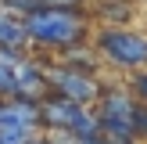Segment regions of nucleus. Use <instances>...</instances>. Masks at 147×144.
Listing matches in <instances>:
<instances>
[{
	"mask_svg": "<svg viewBox=\"0 0 147 144\" xmlns=\"http://www.w3.org/2000/svg\"><path fill=\"white\" fill-rule=\"evenodd\" d=\"M22 22H25L29 50H36V54H43V50L57 54V50L72 47V43H86L93 36L86 7H36Z\"/></svg>",
	"mask_w": 147,
	"mask_h": 144,
	"instance_id": "1",
	"label": "nucleus"
},
{
	"mask_svg": "<svg viewBox=\"0 0 147 144\" xmlns=\"http://www.w3.org/2000/svg\"><path fill=\"white\" fill-rule=\"evenodd\" d=\"M97 126L108 137V144H140L133 130V112H136V97L129 94L126 83H104L97 105Z\"/></svg>",
	"mask_w": 147,
	"mask_h": 144,
	"instance_id": "2",
	"label": "nucleus"
},
{
	"mask_svg": "<svg viewBox=\"0 0 147 144\" xmlns=\"http://www.w3.org/2000/svg\"><path fill=\"white\" fill-rule=\"evenodd\" d=\"M90 43L119 72L147 69V33H136L129 25H100V29H93Z\"/></svg>",
	"mask_w": 147,
	"mask_h": 144,
	"instance_id": "3",
	"label": "nucleus"
},
{
	"mask_svg": "<svg viewBox=\"0 0 147 144\" xmlns=\"http://www.w3.org/2000/svg\"><path fill=\"white\" fill-rule=\"evenodd\" d=\"M40 126H43V130H72L76 137L100 133L93 105H79V101L57 97V94L40 97Z\"/></svg>",
	"mask_w": 147,
	"mask_h": 144,
	"instance_id": "4",
	"label": "nucleus"
},
{
	"mask_svg": "<svg viewBox=\"0 0 147 144\" xmlns=\"http://www.w3.org/2000/svg\"><path fill=\"white\" fill-rule=\"evenodd\" d=\"M104 79H97L93 72H83L76 65H65L57 58H47V94L79 101V105H97Z\"/></svg>",
	"mask_w": 147,
	"mask_h": 144,
	"instance_id": "5",
	"label": "nucleus"
},
{
	"mask_svg": "<svg viewBox=\"0 0 147 144\" xmlns=\"http://www.w3.org/2000/svg\"><path fill=\"white\" fill-rule=\"evenodd\" d=\"M54 58L65 61V65H76V69H83V72H97V65H100V54H97V47H93L90 40L86 43H72V47L57 50Z\"/></svg>",
	"mask_w": 147,
	"mask_h": 144,
	"instance_id": "6",
	"label": "nucleus"
},
{
	"mask_svg": "<svg viewBox=\"0 0 147 144\" xmlns=\"http://www.w3.org/2000/svg\"><path fill=\"white\" fill-rule=\"evenodd\" d=\"M0 43H4V47H29L25 22H22L18 14L4 11V7H0Z\"/></svg>",
	"mask_w": 147,
	"mask_h": 144,
	"instance_id": "7",
	"label": "nucleus"
},
{
	"mask_svg": "<svg viewBox=\"0 0 147 144\" xmlns=\"http://www.w3.org/2000/svg\"><path fill=\"white\" fill-rule=\"evenodd\" d=\"M97 18H100V25H129L133 4L129 0H100L97 4Z\"/></svg>",
	"mask_w": 147,
	"mask_h": 144,
	"instance_id": "8",
	"label": "nucleus"
},
{
	"mask_svg": "<svg viewBox=\"0 0 147 144\" xmlns=\"http://www.w3.org/2000/svg\"><path fill=\"white\" fill-rule=\"evenodd\" d=\"M126 86H129V94H133L136 101H144V105H147V69L126 72Z\"/></svg>",
	"mask_w": 147,
	"mask_h": 144,
	"instance_id": "9",
	"label": "nucleus"
},
{
	"mask_svg": "<svg viewBox=\"0 0 147 144\" xmlns=\"http://www.w3.org/2000/svg\"><path fill=\"white\" fill-rule=\"evenodd\" d=\"M0 7L11 11V14H18V18H25L29 11H36V7H43V4L40 0H0Z\"/></svg>",
	"mask_w": 147,
	"mask_h": 144,
	"instance_id": "10",
	"label": "nucleus"
},
{
	"mask_svg": "<svg viewBox=\"0 0 147 144\" xmlns=\"http://www.w3.org/2000/svg\"><path fill=\"white\" fill-rule=\"evenodd\" d=\"M133 130H136V141L147 144V105L136 101V112H133Z\"/></svg>",
	"mask_w": 147,
	"mask_h": 144,
	"instance_id": "11",
	"label": "nucleus"
},
{
	"mask_svg": "<svg viewBox=\"0 0 147 144\" xmlns=\"http://www.w3.org/2000/svg\"><path fill=\"white\" fill-rule=\"evenodd\" d=\"M25 54H29V47H4L0 43V65H7V69H14Z\"/></svg>",
	"mask_w": 147,
	"mask_h": 144,
	"instance_id": "12",
	"label": "nucleus"
},
{
	"mask_svg": "<svg viewBox=\"0 0 147 144\" xmlns=\"http://www.w3.org/2000/svg\"><path fill=\"white\" fill-rule=\"evenodd\" d=\"M14 90H18V83H14V69L0 65V97H14Z\"/></svg>",
	"mask_w": 147,
	"mask_h": 144,
	"instance_id": "13",
	"label": "nucleus"
},
{
	"mask_svg": "<svg viewBox=\"0 0 147 144\" xmlns=\"http://www.w3.org/2000/svg\"><path fill=\"white\" fill-rule=\"evenodd\" d=\"M43 7H83L86 0H40Z\"/></svg>",
	"mask_w": 147,
	"mask_h": 144,
	"instance_id": "14",
	"label": "nucleus"
},
{
	"mask_svg": "<svg viewBox=\"0 0 147 144\" xmlns=\"http://www.w3.org/2000/svg\"><path fill=\"white\" fill-rule=\"evenodd\" d=\"M32 144H50V141H47V137H43V133H40V137H36V141H32Z\"/></svg>",
	"mask_w": 147,
	"mask_h": 144,
	"instance_id": "15",
	"label": "nucleus"
}]
</instances>
